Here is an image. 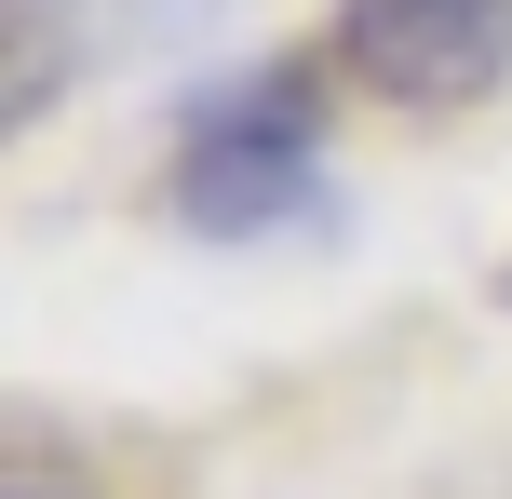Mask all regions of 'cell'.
I'll list each match as a JSON object with an SVG mask.
<instances>
[{"label":"cell","mask_w":512,"mask_h":499,"mask_svg":"<svg viewBox=\"0 0 512 499\" xmlns=\"http://www.w3.org/2000/svg\"><path fill=\"white\" fill-rule=\"evenodd\" d=\"M0 499H68V486H54V473H14V486H0Z\"/></svg>","instance_id":"4"},{"label":"cell","mask_w":512,"mask_h":499,"mask_svg":"<svg viewBox=\"0 0 512 499\" xmlns=\"http://www.w3.org/2000/svg\"><path fill=\"white\" fill-rule=\"evenodd\" d=\"M310 203H324V135H310L297 81H243V95H216L189 122V149H176V216L189 230L256 243V230H283Z\"/></svg>","instance_id":"1"},{"label":"cell","mask_w":512,"mask_h":499,"mask_svg":"<svg viewBox=\"0 0 512 499\" xmlns=\"http://www.w3.org/2000/svg\"><path fill=\"white\" fill-rule=\"evenodd\" d=\"M351 68L405 108H459L512 68V0H351Z\"/></svg>","instance_id":"2"},{"label":"cell","mask_w":512,"mask_h":499,"mask_svg":"<svg viewBox=\"0 0 512 499\" xmlns=\"http://www.w3.org/2000/svg\"><path fill=\"white\" fill-rule=\"evenodd\" d=\"M230 0H14V27H27V68H14V95L41 108L54 95V41H81V54H162V41H189V27H216Z\"/></svg>","instance_id":"3"}]
</instances>
